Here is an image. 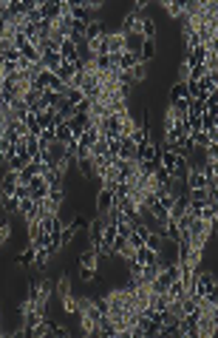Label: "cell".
<instances>
[{"label": "cell", "instance_id": "cell-21", "mask_svg": "<svg viewBox=\"0 0 218 338\" xmlns=\"http://www.w3.org/2000/svg\"><path fill=\"white\" fill-rule=\"evenodd\" d=\"M142 43H145L142 34H125V51H136V54H139Z\"/></svg>", "mask_w": 218, "mask_h": 338}, {"label": "cell", "instance_id": "cell-32", "mask_svg": "<svg viewBox=\"0 0 218 338\" xmlns=\"http://www.w3.org/2000/svg\"><path fill=\"white\" fill-rule=\"evenodd\" d=\"M88 225H91V222H88V216H82V213H77V219L71 222V228L77 230V233L79 230H88Z\"/></svg>", "mask_w": 218, "mask_h": 338}, {"label": "cell", "instance_id": "cell-16", "mask_svg": "<svg viewBox=\"0 0 218 338\" xmlns=\"http://www.w3.org/2000/svg\"><path fill=\"white\" fill-rule=\"evenodd\" d=\"M60 66H62V57L57 54V51H49V54H42V68H46V71H57Z\"/></svg>", "mask_w": 218, "mask_h": 338}, {"label": "cell", "instance_id": "cell-31", "mask_svg": "<svg viewBox=\"0 0 218 338\" xmlns=\"http://www.w3.org/2000/svg\"><path fill=\"white\" fill-rule=\"evenodd\" d=\"M26 151H29V156H37V151H40V142H37L34 134L26 136Z\"/></svg>", "mask_w": 218, "mask_h": 338}, {"label": "cell", "instance_id": "cell-19", "mask_svg": "<svg viewBox=\"0 0 218 338\" xmlns=\"http://www.w3.org/2000/svg\"><path fill=\"white\" fill-rule=\"evenodd\" d=\"M201 131H218V114H210V111H204L201 114Z\"/></svg>", "mask_w": 218, "mask_h": 338}, {"label": "cell", "instance_id": "cell-29", "mask_svg": "<svg viewBox=\"0 0 218 338\" xmlns=\"http://www.w3.org/2000/svg\"><path fill=\"white\" fill-rule=\"evenodd\" d=\"M49 259H51V256H49V250H46V247H37V250H34V265L40 267V270L49 265Z\"/></svg>", "mask_w": 218, "mask_h": 338}, {"label": "cell", "instance_id": "cell-5", "mask_svg": "<svg viewBox=\"0 0 218 338\" xmlns=\"http://www.w3.org/2000/svg\"><path fill=\"white\" fill-rule=\"evenodd\" d=\"M17 185H20L17 182V173H14V171H6L3 176H0V196H12Z\"/></svg>", "mask_w": 218, "mask_h": 338}, {"label": "cell", "instance_id": "cell-8", "mask_svg": "<svg viewBox=\"0 0 218 338\" xmlns=\"http://www.w3.org/2000/svg\"><path fill=\"white\" fill-rule=\"evenodd\" d=\"M102 34H105V23L102 20H91V23L85 26V43H94V40H99Z\"/></svg>", "mask_w": 218, "mask_h": 338}, {"label": "cell", "instance_id": "cell-2", "mask_svg": "<svg viewBox=\"0 0 218 338\" xmlns=\"http://www.w3.org/2000/svg\"><path fill=\"white\" fill-rule=\"evenodd\" d=\"M207 54L210 51L204 49V46H195L193 51H184V66L187 68H195V66H204V60H207Z\"/></svg>", "mask_w": 218, "mask_h": 338}, {"label": "cell", "instance_id": "cell-24", "mask_svg": "<svg viewBox=\"0 0 218 338\" xmlns=\"http://www.w3.org/2000/svg\"><path fill=\"white\" fill-rule=\"evenodd\" d=\"M14 262H17L20 267H29V265H34V247H26L23 253H17V259H14Z\"/></svg>", "mask_w": 218, "mask_h": 338}, {"label": "cell", "instance_id": "cell-33", "mask_svg": "<svg viewBox=\"0 0 218 338\" xmlns=\"http://www.w3.org/2000/svg\"><path fill=\"white\" fill-rule=\"evenodd\" d=\"M94 276H97V267H79V282H94Z\"/></svg>", "mask_w": 218, "mask_h": 338}, {"label": "cell", "instance_id": "cell-38", "mask_svg": "<svg viewBox=\"0 0 218 338\" xmlns=\"http://www.w3.org/2000/svg\"><path fill=\"white\" fill-rule=\"evenodd\" d=\"M3 9H6V0H0V14H3Z\"/></svg>", "mask_w": 218, "mask_h": 338}, {"label": "cell", "instance_id": "cell-6", "mask_svg": "<svg viewBox=\"0 0 218 338\" xmlns=\"http://www.w3.org/2000/svg\"><path fill=\"white\" fill-rule=\"evenodd\" d=\"M116 66H119V71H134V68L142 66V63H139V54H136V51H122Z\"/></svg>", "mask_w": 218, "mask_h": 338}, {"label": "cell", "instance_id": "cell-36", "mask_svg": "<svg viewBox=\"0 0 218 338\" xmlns=\"http://www.w3.org/2000/svg\"><path fill=\"white\" fill-rule=\"evenodd\" d=\"M6 29H9V23H6V20H3V14H0V37L6 34Z\"/></svg>", "mask_w": 218, "mask_h": 338}, {"label": "cell", "instance_id": "cell-25", "mask_svg": "<svg viewBox=\"0 0 218 338\" xmlns=\"http://www.w3.org/2000/svg\"><path fill=\"white\" fill-rule=\"evenodd\" d=\"M164 9H167V14H170V17H182V14H184L182 0H164Z\"/></svg>", "mask_w": 218, "mask_h": 338}, {"label": "cell", "instance_id": "cell-15", "mask_svg": "<svg viewBox=\"0 0 218 338\" xmlns=\"http://www.w3.org/2000/svg\"><path fill=\"white\" fill-rule=\"evenodd\" d=\"M20 57H23L26 63H31V66H34V63H42V57H40V51L34 49V46L29 43V40H26V46L23 49H20Z\"/></svg>", "mask_w": 218, "mask_h": 338}, {"label": "cell", "instance_id": "cell-27", "mask_svg": "<svg viewBox=\"0 0 218 338\" xmlns=\"http://www.w3.org/2000/svg\"><path fill=\"white\" fill-rule=\"evenodd\" d=\"M97 140H99V131H97V128H88V131H85V134L79 136L77 142H79V145H85V148H91Z\"/></svg>", "mask_w": 218, "mask_h": 338}, {"label": "cell", "instance_id": "cell-39", "mask_svg": "<svg viewBox=\"0 0 218 338\" xmlns=\"http://www.w3.org/2000/svg\"><path fill=\"white\" fill-rule=\"evenodd\" d=\"M3 128H6V123H0V140H3Z\"/></svg>", "mask_w": 218, "mask_h": 338}, {"label": "cell", "instance_id": "cell-11", "mask_svg": "<svg viewBox=\"0 0 218 338\" xmlns=\"http://www.w3.org/2000/svg\"><path fill=\"white\" fill-rule=\"evenodd\" d=\"M187 171H190V160H187V156H176V165H173L170 176H173V179H182V182H184Z\"/></svg>", "mask_w": 218, "mask_h": 338}, {"label": "cell", "instance_id": "cell-4", "mask_svg": "<svg viewBox=\"0 0 218 338\" xmlns=\"http://www.w3.org/2000/svg\"><path fill=\"white\" fill-rule=\"evenodd\" d=\"M139 23H142L139 14L127 12V14H125V20H122V26H119L116 31H119V34H139Z\"/></svg>", "mask_w": 218, "mask_h": 338}, {"label": "cell", "instance_id": "cell-30", "mask_svg": "<svg viewBox=\"0 0 218 338\" xmlns=\"http://www.w3.org/2000/svg\"><path fill=\"white\" fill-rule=\"evenodd\" d=\"M74 239H77V230H74L71 225H66V228H62V233H60V242H62V247H66V245H71Z\"/></svg>", "mask_w": 218, "mask_h": 338}, {"label": "cell", "instance_id": "cell-7", "mask_svg": "<svg viewBox=\"0 0 218 338\" xmlns=\"http://www.w3.org/2000/svg\"><path fill=\"white\" fill-rule=\"evenodd\" d=\"M199 88H201V97H212L215 94V88H218V74H207V77H201L199 80Z\"/></svg>", "mask_w": 218, "mask_h": 338}, {"label": "cell", "instance_id": "cell-28", "mask_svg": "<svg viewBox=\"0 0 218 338\" xmlns=\"http://www.w3.org/2000/svg\"><path fill=\"white\" fill-rule=\"evenodd\" d=\"M62 97H66V103H71V105H77V103H82V91H79V88H71V86H66V94H62Z\"/></svg>", "mask_w": 218, "mask_h": 338}, {"label": "cell", "instance_id": "cell-14", "mask_svg": "<svg viewBox=\"0 0 218 338\" xmlns=\"http://www.w3.org/2000/svg\"><path fill=\"white\" fill-rule=\"evenodd\" d=\"M153 182H156L159 188H170V185H173V176H170V171H167V168H162V165H159L156 171H153Z\"/></svg>", "mask_w": 218, "mask_h": 338}, {"label": "cell", "instance_id": "cell-9", "mask_svg": "<svg viewBox=\"0 0 218 338\" xmlns=\"http://www.w3.org/2000/svg\"><path fill=\"white\" fill-rule=\"evenodd\" d=\"M134 262H139V265H150V262H159V253H156V250H150L147 245H142V247H136Z\"/></svg>", "mask_w": 218, "mask_h": 338}, {"label": "cell", "instance_id": "cell-20", "mask_svg": "<svg viewBox=\"0 0 218 338\" xmlns=\"http://www.w3.org/2000/svg\"><path fill=\"white\" fill-rule=\"evenodd\" d=\"M54 136H57V142H60V145H68V142L74 140V134H71V128H68V123L57 125V128H54Z\"/></svg>", "mask_w": 218, "mask_h": 338}, {"label": "cell", "instance_id": "cell-22", "mask_svg": "<svg viewBox=\"0 0 218 338\" xmlns=\"http://www.w3.org/2000/svg\"><path fill=\"white\" fill-rule=\"evenodd\" d=\"M179 100H190V97H187V86H184L182 80H179L176 86L170 88V103H179Z\"/></svg>", "mask_w": 218, "mask_h": 338}, {"label": "cell", "instance_id": "cell-23", "mask_svg": "<svg viewBox=\"0 0 218 338\" xmlns=\"http://www.w3.org/2000/svg\"><path fill=\"white\" fill-rule=\"evenodd\" d=\"M37 142H40V148H51V145L57 142L54 128H42V131H40V136H37Z\"/></svg>", "mask_w": 218, "mask_h": 338}, {"label": "cell", "instance_id": "cell-35", "mask_svg": "<svg viewBox=\"0 0 218 338\" xmlns=\"http://www.w3.org/2000/svg\"><path fill=\"white\" fill-rule=\"evenodd\" d=\"M91 103L94 100H88V97H85L82 103H77V114H88V111H91Z\"/></svg>", "mask_w": 218, "mask_h": 338}, {"label": "cell", "instance_id": "cell-12", "mask_svg": "<svg viewBox=\"0 0 218 338\" xmlns=\"http://www.w3.org/2000/svg\"><path fill=\"white\" fill-rule=\"evenodd\" d=\"M34 210H37V202L31 196H26V199H20V208H17V216H23L26 222L29 219H34Z\"/></svg>", "mask_w": 218, "mask_h": 338}, {"label": "cell", "instance_id": "cell-17", "mask_svg": "<svg viewBox=\"0 0 218 338\" xmlns=\"http://www.w3.org/2000/svg\"><path fill=\"white\" fill-rule=\"evenodd\" d=\"M54 117H57L54 108L40 111V114H37V125H40V128H54Z\"/></svg>", "mask_w": 218, "mask_h": 338}, {"label": "cell", "instance_id": "cell-37", "mask_svg": "<svg viewBox=\"0 0 218 338\" xmlns=\"http://www.w3.org/2000/svg\"><path fill=\"white\" fill-rule=\"evenodd\" d=\"M6 165V154H3V151H0V168Z\"/></svg>", "mask_w": 218, "mask_h": 338}, {"label": "cell", "instance_id": "cell-3", "mask_svg": "<svg viewBox=\"0 0 218 338\" xmlns=\"http://www.w3.org/2000/svg\"><path fill=\"white\" fill-rule=\"evenodd\" d=\"M29 188H31V199H34V202H42V199L49 196V185H46V179H42L40 173H37V176H31Z\"/></svg>", "mask_w": 218, "mask_h": 338}, {"label": "cell", "instance_id": "cell-18", "mask_svg": "<svg viewBox=\"0 0 218 338\" xmlns=\"http://www.w3.org/2000/svg\"><path fill=\"white\" fill-rule=\"evenodd\" d=\"M77 171L82 179H91L94 176V160L91 156H82V160H77Z\"/></svg>", "mask_w": 218, "mask_h": 338}, {"label": "cell", "instance_id": "cell-26", "mask_svg": "<svg viewBox=\"0 0 218 338\" xmlns=\"http://www.w3.org/2000/svg\"><path fill=\"white\" fill-rule=\"evenodd\" d=\"M0 205H3V210H6V213H12V216H17V208H20V199H14V196H0Z\"/></svg>", "mask_w": 218, "mask_h": 338}, {"label": "cell", "instance_id": "cell-13", "mask_svg": "<svg viewBox=\"0 0 218 338\" xmlns=\"http://www.w3.org/2000/svg\"><path fill=\"white\" fill-rule=\"evenodd\" d=\"M77 63H79V60H77ZM77 63H62V66L54 71V74H57V80H62V83L68 86V83H71V77L77 74Z\"/></svg>", "mask_w": 218, "mask_h": 338}, {"label": "cell", "instance_id": "cell-10", "mask_svg": "<svg viewBox=\"0 0 218 338\" xmlns=\"http://www.w3.org/2000/svg\"><path fill=\"white\" fill-rule=\"evenodd\" d=\"M156 40H145V43H142V49H139V63L142 66H147V63L153 60V57H156Z\"/></svg>", "mask_w": 218, "mask_h": 338}, {"label": "cell", "instance_id": "cell-1", "mask_svg": "<svg viewBox=\"0 0 218 338\" xmlns=\"http://www.w3.org/2000/svg\"><path fill=\"white\" fill-rule=\"evenodd\" d=\"M94 208H97V216H108V210L114 208V191L99 188L97 196H94Z\"/></svg>", "mask_w": 218, "mask_h": 338}, {"label": "cell", "instance_id": "cell-34", "mask_svg": "<svg viewBox=\"0 0 218 338\" xmlns=\"http://www.w3.org/2000/svg\"><path fill=\"white\" fill-rule=\"evenodd\" d=\"M12 239V225L9 222H0V245H6Z\"/></svg>", "mask_w": 218, "mask_h": 338}]
</instances>
